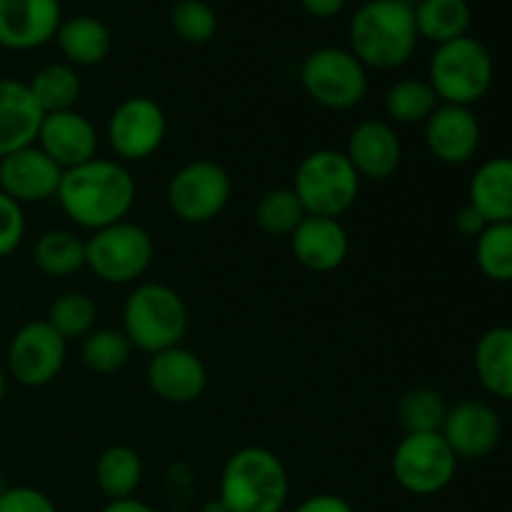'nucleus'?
I'll return each mask as SVG.
<instances>
[{"label":"nucleus","mask_w":512,"mask_h":512,"mask_svg":"<svg viewBox=\"0 0 512 512\" xmlns=\"http://www.w3.org/2000/svg\"><path fill=\"white\" fill-rule=\"evenodd\" d=\"M138 185L120 160L93 158L78 168L63 170L55 193L70 223L85 230H100L128 220Z\"/></svg>","instance_id":"1"},{"label":"nucleus","mask_w":512,"mask_h":512,"mask_svg":"<svg viewBox=\"0 0 512 512\" xmlns=\"http://www.w3.org/2000/svg\"><path fill=\"white\" fill-rule=\"evenodd\" d=\"M418 40L413 8L398 0H365L348 25V50L365 68H403Z\"/></svg>","instance_id":"2"},{"label":"nucleus","mask_w":512,"mask_h":512,"mask_svg":"<svg viewBox=\"0 0 512 512\" xmlns=\"http://www.w3.org/2000/svg\"><path fill=\"white\" fill-rule=\"evenodd\" d=\"M288 495V470L273 450L248 445L225 460L218 498L228 512H283Z\"/></svg>","instance_id":"3"},{"label":"nucleus","mask_w":512,"mask_h":512,"mask_svg":"<svg viewBox=\"0 0 512 512\" xmlns=\"http://www.w3.org/2000/svg\"><path fill=\"white\" fill-rule=\"evenodd\" d=\"M123 333L148 355L175 348L188 333V305L165 283L135 285L123 305Z\"/></svg>","instance_id":"4"},{"label":"nucleus","mask_w":512,"mask_h":512,"mask_svg":"<svg viewBox=\"0 0 512 512\" xmlns=\"http://www.w3.org/2000/svg\"><path fill=\"white\" fill-rule=\"evenodd\" d=\"M495 80V60L485 43L473 35H463L450 43L435 45L430 55L428 83L440 103L473 108L488 95Z\"/></svg>","instance_id":"5"},{"label":"nucleus","mask_w":512,"mask_h":512,"mask_svg":"<svg viewBox=\"0 0 512 512\" xmlns=\"http://www.w3.org/2000/svg\"><path fill=\"white\" fill-rule=\"evenodd\" d=\"M360 175L343 150L320 148L305 155L295 168L293 193L305 213L320 218H340L355 205L360 195Z\"/></svg>","instance_id":"6"},{"label":"nucleus","mask_w":512,"mask_h":512,"mask_svg":"<svg viewBox=\"0 0 512 512\" xmlns=\"http://www.w3.org/2000/svg\"><path fill=\"white\" fill-rule=\"evenodd\" d=\"M153 235L133 220L100 228L85 240V268L108 285L135 283L153 263Z\"/></svg>","instance_id":"7"},{"label":"nucleus","mask_w":512,"mask_h":512,"mask_svg":"<svg viewBox=\"0 0 512 512\" xmlns=\"http://www.w3.org/2000/svg\"><path fill=\"white\" fill-rule=\"evenodd\" d=\"M300 85L320 108L350 110L368 93V68L348 48L323 45L305 55Z\"/></svg>","instance_id":"8"},{"label":"nucleus","mask_w":512,"mask_h":512,"mask_svg":"<svg viewBox=\"0 0 512 512\" xmlns=\"http://www.w3.org/2000/svg\"><path fill=\"white\" fill-rule=\"evenodd\" d=\"M390 470L405 493L430 498L453 483L458 458L440 433H415L395 445Z\"/></svg>","instance_id":"9"},{"label":"nucleus","mask_w":512,"mask_h":512,"mask_svg":"<svg viewBox=\"0 0 512 512\" xmlns=\"http://www.w3.org/2000/svg\"><path fill=\"white\" fill-rule=\"evenodd\" d=\"M233 180L213 160H193L173 173L165 188L170 213L188 225H205L218 218L230 203Z\"/></svg>","instance_id":"10"},{"label":"nucleus","mask_w":512,"mask_h":512,"mask_svg":"<svg viewBox=\"0 0 512 512\" xmlns=\"http://www.w3.org/2000/svg\"><path fill=\"white\" fill-rule=\"evenodd\" d=\"M65 358L68 340L48 320H33L15 330L10 338L5 365L10 378L23 388H45L58 378Z\"/></svg>","instance_id":"11"},{"label":"nucleus","mask_w":512,"mask_h":512,"mask_svg":"<svg viewBox=\"0 0 512 512\" xmlns=\"http://www.w3.org/2000/svg\"><path fill=\"white\" fill-rule=\"evenodd\" d=\"M168 135V118L148 95H133L115 105L105 125V138L120 163H140L160 150Z\"/></svg>","instance_id":"12"},{"label":"nucleus","mask_w":512,"mask_h":512,"mask_svg":"<svg viewBox=\"0 0 512 512\" xmlns=\"http://www.w3.org/2000/svg\"><path fill=\"white\" fill-rule=\"evenodd\" d=\"M63 23L60 0H0V48L28 53L43 48Z\"/></svg>","instance_id":"13"},{"label":"nucleus","mask_w":512,"mask_h":512,"mask_svg":"<svg viewBox=\"0 0 512 512\" xmlns=\"http://www.w3.org/2000/svg\"><path fill=\"white\" fill-rule=\"evenodd\" d=\"M503 433L498 410L485 400H463L448 408L440 435L458 460H480L495 450Z\"/></svg>","instance_id":"14"},{"label":"nucleus","mask_w":512,"mask_h":512,"mask_svg":"<svg viewBox=\"0 0 512 512\" xmlns=\"http://www.w3.org/2000/svg\"><path fill=\"white\" fill-rule=\"evenodd\" d=\"M150 390L170 405H190L208 388V368L198 353L175 345L150 355L145 370Z\"/></svg>","instance_id":"15"},{"label":"nucleus","mask_w":512,"mask_h":512,"mask_svg":"<svg viewBox=\"0 0 512 512\" xmlns=\"http://www.w3.org/2000/svg\"><path fill=\"white\" fill-rule=\"evenodd\" d=\"M35 145L60 170H70L98 158L95 155L98 153V130L90 123L88 115L78 113L75 108L60 110V113L43 115Z\"/></svg>","instance_id":"16"},{"label":"nucleus","mask_w":512,"mask_h":512,"mask_svg":"<svg viewBox=\"0 0 512 512\" xmlns=\"http://www.w3.org/2000/svg\"><path fill=\"white\" fill-rule=\"evenodd\" d=\"M480 120L463 105L440 103L425 120V148L438 163L465 165L480 148Z\"/></svg>","instance_id":"17"},{"label":"nucleus","mask_w":512,"mask_h":512,"mask_svg":"<svg viewBox=\"0 0 512 512\" xmlns=\"http://www.w3.org/2000/svg\"><path fill=\"white\" fill-rule=\"evenodd\" d=\"M345 155L360 180L383 183L398 173L403 163V143L395 125L388 120H363L350 130Z\"/></svg>","instance_id":"18"},{"label":"nucleus","mask_w":512,"mask_h":512,"mask_svg":"<svg viewBox=\"0 0 512 512\" xmlns=\"http://www.w3.org/2000/svg\"><path fill=\"white\" fill-rule=\"evenodd\" d=\"M60 178L63 170L35 143L0 158V190L20 205L55 198Z\"/></svg>","instance_id":"19"},{"label":"nucleus","mask_w":512,"mask_h":512,"mask_svg":"<svg viewBox=\"0 0 512 512\" xmlns=\"http://www.w3.org/2000/svg\"><path fill=\"white\" fill-rule=\"evenodd\" d=\"M290 248L295 260L310 273H333L348 258L350 238L338 218L305 215L290 235Z\"/></svg>","instance_id":"20"},{"label":"nucleus","mask_w":512,"mask_h":512,"mask_svg":"<svg viewBox=\"0 0 512 512\" xmlns=\"http://www.w3.org/2000/svg\"><path fill=\"white\" fill-rule=\"evenodd\" d=\"M43 110L35 103L28 83L0 78V158L38 140Z\"/></svg>","instance_id":"21"},{"label":"nucleus","mask_w":512,"mask_h":512,"mask_svg":"<svg viewBox=\"0 0 512 512\" xmlns=\"http://www.w3.org/2000/svg\"><path fill=\"white\" fill-rule=\"evenodd\" d=\"M468 203L490 223H512V158H488L470 178Z\"/></svg>","instance_id":"22"},{"label":"nucleus","mask_w":512,"mask_h":512,"mask_svg":"<svg viewBox=\"0 0 512 512\" xmlns=\"http://www.w3.org/2000/svg\"><path fill=\"white\" fill-rule=\"evenodd\" d=\"M55 43L68 65L93 68L110 55L113 35H110L108 25L95 15H73V18H63Z\"/></svg>","instance_id":"23"},{"label":"nucleus","mask_w":512,"mask_h":512,"mask_svg":"<svg viewBox=\"0 0 512 512\" xmlns=\"http://www.w3.org/2000/svg\"><path fill=\"white\" fill-rule=\"evenodd\" d=\"M475 375L490 395L512 400V328L498 325L480 335L473 353Z\"/></svg>","instance_id":"24"},{"label":"nucleus","mask_w":512,"mask_h":512,"mask_svg":"<svg viewBox=\"0 0 512 512\" xmlns=\"http://www.w3.org/2000/svg\"><path fill=\"white\" fill-rule=\"evenodd\" d=\"M418 38L433 45L450 43L468 35L473 10L468 0H420L413 8Z\"/></svg>","instance_id":"25"},{"label":"nucleus","mask_w":512,"mask_h":512,"mask_svg":"<svg viewBox=\"0 0 512 512\" xmlns=\"http://www.w3.org/2000/svg\"><path fill=\"white\" fill-rule=\"evenodd\" d=\"M95 483L108 500L135 498L143 483V458L130 445H110L95 463Z\"/></svg>","instance_id":"26"},{"label":"nucleus","mask_w":512,"mask_h":512,"mask_svg":"<svg viewBox=\"0 0 512 512\" xmlns=\"http://www.w3.org/2000/svg\"><path fill=\"white\" fill-rule=\"evenodd\" d=\"M28 88L43 115H48L60 113V110H73L83 85H80V75L73 65L48 63L35 70L33 78L28 80Z\"/></svg>","instance_id":"27"},{"label":"nucleus","mask_w":512,"mask_h":512,"mask_svg":"<svg viewBox=\"0 0 512 512\" xmlns=\"http://www.w3.org/2000/svg\"><path fill=\"white\" fill-rule=\"evenodd\" d=\"M33 263L50 278H68L85 268V240L70 230H48L33 245Z\"/></svg>","instance_id":"28"},{"label":"nucleus","mask_w":512,"mask_h":512,"mask_svg":"<svg viewBox=\"0 0 512 512\" xmlns=\"http://www.w3.org/2000/svg\"><path fill=\"white\" fill-rule=\"evenodd\" d=\"M440 105L433 85L420 78H403L385 93V115L395 125H425Z\"/></svg>","instance_id":"29"},{"label":"nucleus","mask_w":512,"mask_h":512,"mask_svg":"<svg viewBox=\"0 0 512 512\" xmlns=\"http://www.w3.org/2000/svg\"><path fill=\"white\" fill-rule=\"evenodd\" d=\"M445 413H448L445 398L433 388L405 390L403 398L398 400V408H395V415H398V423L405 430V435L440 433Z\"/></svg>","instance_id":"30"},{"label":"nucleus","mask_w":512,"mask_h":512,"mask_svg":"<svg viewBox=\"0 0 512 512\" xmlns=\"http://www.w3.org/2000/svg\"><path fill=\"white\" fill-rule=\"evenodd\" d=\"M475 263L493 283H512V223H490L475 238Z\"/></svg>","instance_id":"31"},{"label":"nucleus","mask_w":512,"mask_h":512,"mask_svg":"<svg viewBox=\"0 0 512 512\" xmlns=\"http://www.w3.org/2000/svg\"><path fill=\"white\" fill-rule=\"evenodd\" d=\"M305 208L293 188H273L255 205V223L273 238H290L293 230L303 223Z\"/></svg>","instance_id":"32"},{"label":"nucleus","mask_w":512,"mask_h":512,"mask_svg":"<svg viewBox=\"0 0 512 512\" xmlns=\"http://www.w3.org/2000/svg\"><path fill=\"white\" fill-rule=\"evenodd\" d=\"M133 345H130L128 335L123 330L115 328H100L85 335L83 340V363L85 368L93 373L110 375L118 373L128 365L130 355H133Z\"/></svg>","instance_id":"33"},{"label":"nucleus","mask_w":512,"mask_h":512,"mask_svg":"<svg viewBox=\"0 0 512 512\" xmlns=\"http://www.w3.org/2000/svg\"><path fill=\"white\" fill-rule=\"evenodd\" d=\"M48 320L65 340L85 338L95 330V320H98V308H95L93 298L78 290L63 293L60 298L53 300L48 310Z\"/></svg>","instance_id":"34"},{"label":"nucleus","mask_w":512,"mask_h":512,"mask_svg":"<svg viewBox=\"0 0 512 512\" xmlns=\"http://www.w3.org/2000/svg\"><path fill=\"white\" fill-rule=\"evenodd\" d=\"M170 28L185 43L203 45L218 30V15L205 0H180L170 10Z\"/></svg>","instance_id":"35"},{"label":"nucleus","mask_w":512,"mask_h":512,"mask_svg":"<svg viewBox=\"0 0 512 512\" xmlns=\"http://www.w3.org/2000/svg\"><path fill=\"white\" fill-rule=\"evenodd\" d=\"M25 230H28V223H25L23 205L15 203L13 198H8L0 190V260L8 258L20 248Z\"/></svg>","instance_id":"36"},{"label":"nucleus","mask_w":512,"mask_h":512,"mask_svg":"<svg viewBox=\"0 0 512 512\" xmlns=\"http://www.w3.org/2000/svg\"><path fill=\"white\" fill-rule=\"evenodd\" d=\"M0 512H58V508L43 490L15 485V488H5L0 498Z\"/></svg>","instance_id":"37"},{"label":"nucleus","mask_w":512,"mask_h":512,"mask_svg":"<svg viewBox=\"0 0 512 512\" xmlns=\"http://www.w3.org/2000/svg\"><path fill=\"white\" fill-rule=\"evenodd\" d=\"M293 512H355L353 505L345 498L333 493H318L305 498Z\"/></svg>","instance_id":"38"},{"label":"nucleus","mask_w":512,"mask_h":512,"mask_svg":"<svg viewBox=\"0 0 512 512\" xmlns=\"http://www.w3.org/2000/svg\"><path fill=\"white\" fill-rule=\"evenodd\" d=\"M485 228H488V220H485L470 203L463 205V208L458 210V215H455V230H458L460 235H465V238L475 240Z\"/></svg>","instance_id":"39"},{"label":"nucleus","mask_w":512,"mask_h":512,"mask_svg":"<svg viewBox=\"0 0 512 512\" xmlns=\"http://www.w3.org/2000/svg\"><path fill=\"white\" fill-rule=\"evenodd\" d=\"M345 3H348V0H300V5H303L305 13L313 15V18H320V20L335 18V15L343 13Z\"/></svg>","instance_id":"40"},{"label":"nucleus","mask_w":512,"mask_h":512,"mask_svg":"<svg viewBox=\"0 0 512 512\" xmlns=\"http://www.w3.org/2000/svg\"><path fill=\"white\" fill-rule=\"evenodd\" d=\"M100 512H158L153 505H148L145 500L138 498H123V500H108Z\"/></svg>","instance_id":"41"},{"label":"nucleus","mask_w":512,"mask_h":512,"mask_svg":"<svg viewBox=\"0 0 512 512\" xmlns=\"http://www.w3.org/2000/svg\"><path fill=\"white\" fill-rule=\"evenodd\" d=\"M203 512H228V508L223 505V500L213 498V500H208V503L203 505Z\"/></svg>","instance_id":"42"},{"label":"nucleus","mask_w":512,"mask_h":512,"mask_svg":"<svg viewBox=\"0 0 512 512\" xmlns=\"http://www.w3.org/2000/svg\"><path fill=\"white\" fill-rule=\"evenodd\" d=\"M3 400H5V373L3 368H0V405H3Z\"/></svg>","instance_id":"43"},{"label":"nucleus","mask_w":512,"mask_h":512,"mask_svg":"<svg viewBox=\"0 0 512 512\" xmlns=\"http://www.w3.org/2000/svg\"><path fill=\"white\" fill-rule=\"evenodd\" d=\"M398 3L408 5V8H415V5H418V3H420V0H398Z\"/></svg>","instance_id":"44"},{"label":"nucleus","mask_w":512,"mask_h":512,"mask_svg":"<svg viewBox=\"0 0 512 512\" xmlns=\"http://www.w3.org/2000/svg\"><path fill=\"white\" fill-rule=\"evenodd\" d=\"M3 493H5V483H3V475H0V498H3Z\"/></svg>","instance_id":"45"},{"label":"nucleus","mask_w":512,"mask_h":512,"mask_svg":"<svg viewBox=\"0 0 512 512\" xmlns=\"http://www.w3.org/2000/svg\"><path fill=\"white\" fill-rule=\"evenodd\" d=\"M173 3H180V0H173Z\"/></svg>","instance_id":"46"}]
</instances>
